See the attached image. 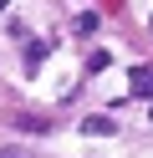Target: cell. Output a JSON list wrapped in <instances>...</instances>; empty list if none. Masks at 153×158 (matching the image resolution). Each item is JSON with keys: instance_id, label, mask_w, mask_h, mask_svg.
Returning <instances> with one entry per match:
<instances>
[{"instance_id": "cell-4", "label": "cell", "mask_w": 153, "mask_h": 158, "mask_svg": "<svg viewBox=\"0 0 153 158\" xmlns=\"http://www.w3.org/2000/svg\"><path fill=\"white\" fill-rule=\"evenodd\" d=\"M41 56H46V41H31V46H26V66H36Z\"/></svg>"}, {"instance_id": "cell-1", "label": "cell", "mask_w": 153, "mask_h": 158, "mask_svg": "<svg viewBox=\"0 0 153 158\" xmlns=\"http://www.w3.org/2000/svg\"><path fill=\"white\" fill-rule=\"evenodd\" d=\"M128 87H133V97H153V66H133Z\"/></svg>"}, {"instance_id": "cell-2", "label": "cell", "mask_w": 153, "mask_h": 158, "mask_svg": "<svg viewBox=\"0 0 153 158\" xmlns=\"http://www.w3.org/2000/svg\"><path fill=\"white\" fill-rule=\"evenodd\" d=\"M82 133H87V138H107V133H117V123H112V117H87Z\"/></svg>"}, {"instance_id": "cell-5", "label": "cell", "mask_w": 153, "mask_h": 158, "mask_svg": "<svg viewBox=\"0 0 153 158\" xmlns=\"http://www.w3.org/2000/svg\"><path fill=\"white\" fill-rule=\"evenodd\" d=\"M0 158H26V153H15V148H5V153H0Z\"/></svg>"}, {"instance_id": "cell-3", "label": "cell", "mask_w": 153, "mask_h": 158, "mask_svg": "<svg viewBox=\"0 0 153 158\" xmlns=\"http://www.w3.org/2000/svg\"><path fill=\"white\" fill-rule=\"evenodd\" d=\"M77 31H82V36H92V31H97V15L82 10V15H77Z\"/></svg>"}, {"instance_id": "cell-6", "label": "cell", "mask_w": 153, "mask_h": 158, "mask_svg": "<svg viewBox=\"0 0 153 158\" xmlns=\"http://www.w3.org/2000/svg\"><path fill=\"white\" fill-rule=\"evenodd\" d=\"M5 5H10V0H0V10H5Z\"/></svg>"}]
</instances>
